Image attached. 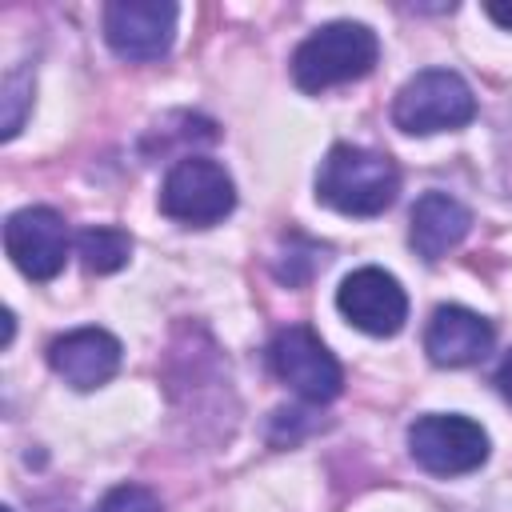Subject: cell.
<instances>
[{"instance_id": "obj_1", "label": "cell", "mask_w": 512, "mask_h": 512, "mask_svg": "<svg viewBox=\"0 0 512 512\" xmlns=\"http://www.w3.org/2000/svg\"><path fill=\"white\" fill-rule=\"evenodd\" d=\"M396 192L400 168L392 156L360 144H332L316 168V200L344 216H380L392 208Z\"/></svg>"}, {"instance_id": "obj_2", "label": "cell", "mask_w": 512, "mask_h": 512, "mask_svg": "<svg viewBox=\"0 0 512 512\" xmlns=\"http://www.w3.org/2000/svg\"><path fill=\"white\" fill-rule=\"evenodd\" d=\"M380 40L368 24L332 20L308 32L292 52V80L300 92H324L348 80H360L376 68Z\"/></svg>"}, {"instance_id": "obj_3", "label": "cell", "mask_w": 512, "mask_h": 512, "mask_svg": "<svg viewBox=\"0 0 512 512\" xmlns=\"http://www.w3.org/2000/svg\"><path fill=\"white\" fill-rule=\"evenodd\" d=\"M476 96L464 84V76L448 68H424L392 100V124L408 136H432V132H456L472 124Z\"/></svg>"}, {"instance_id": "obj_4", "label": "cell", "mask_w": 512, "mask_h": 512, "mask_svg": "<svg viewBox=\"0 0 512 512\" xmlns=\"http://www.w3.org/2000/svg\"><path fill=\"white\" fill-rule=\"evenodd\" d=\"M236 208V184L224 164L208 156H184L160 184V212L188 228H208Z\"/></svg>"}, {"instance_id": "obj_5", "label": "cell", "mask_w": 512, "mask_h": 512, "mask_svg": "<svg viewBox=\"0 0 512 512\" xmlns=\"http://www.w3.org/2000/svg\"><path fill=\"white\" fill-rule=\"evenodd\" d=\"M488 432L460 412H428L408 428L412 460L432 476H464L488 460Z\"/></svg>"}, {"instance_id": "obj_6", "label": "cell", "mask_w": 512, "mask_h": 512, "mask_svg": "<svg viewBox=\"0 0 512 512\" xmlns=\"http://www.w3.org/2000/svg\"><path fill=\"white\" fill-rule=\"evenodd\" d=\"M268 364L272 372L304 400L312 404H328L340 396L344 388V372L336 364V356L324 348V340L304 328V324H288L272 336L268 344Z\"/></svg>"}, {"instance_id": "obj_7", "label": "cell", "mask_w": 512, "mask_h": 512, "mask_svg": "<svg viewBox=\"0 0 512 512\" xmlns=\"http://www.w3.org/2000/svg\"><path fill=\"white\" fill-rule=\"evenodd\" d=\"M4 252L28 280H52L68 260V224L56 208L32 204L4 220Z\"/></svg>"}, {"instance_id": "obj_8", "label": "cell", "mask_w": 512, "mask_h": 512, "mask_svg": "<svg viewBox=\"0 0 512 512\" xmlns=\"http://www.w3.org/2000/svg\"><path fill=\"white\" fill-rule=\"evenodd\" d=\"M180 8L168 0H112L104 8V40L120 60H160L172 48Z\"/></svg>"}, {"instance_id": "obj_9", "label": "cell", "mask_w": 512, "mask_h": 512, "mask_svg": "<svg viewBox=\"0 0 512 512\" xmlns=\"http://www.w3.org/2000/svg\"><path fill=\"white\" fill-rule=\"evenodd\" d=\"M340 316L368 336H396L408 320V296L384 268H356L336 288Z\"/></svg>"}, {"instance_id": "obj_10", "label": "cell", "mask_w": 512, "mask_h": 512, "mask_svg": "<svg viewBox=\"0 0 512 512\" xmlns=\"http://www.w3.org/2000/svg\"><path fill=\"white\" fill-rule=\"evenodd\" d=\"M48 364L64 384H72L80 392H92V388H100L116 376L120 340L104 328H72V332L56 336L48 344Z\"/></svg>"}, {"instance_id": "obj_11", "label": "cell", "mask_w": 512, "mask_h": 512, "mask_svg": "<svg viewBox=\"0 0 512 512\" xmlns=\"http://www.w3.org/2000/svg\"><path fill=\"white\" fill-rule=\"evenodd\" d=\"M492 340H496L492 324L460 304H440L424 328V352L440 368H464L484 360L492 352Z\"/></svg>"}, {"instance_id": "obj_12", "label": "cell", "mask_w": 512, "mask_h": 512, "mask_svg": "<svg viewBox=\"0 0 512 512\" xmlns=\"http://www.w3.org/2000/svg\"><path fill=\"white\" fill-rule=\"evenodd\" d=\"M468 228H472V212L448 192H424L408 216V240L424 260L448 256L468 236Z\"/></svg>"}, {"instance_id": "obj_13", "label": "cell", "mask_w": 512, "mask_h": 512, "mask_svg": "<svg viewBox=\"0 0 512 512\" xmlns=\"http://www.w3.org/2000/svg\"><path fill=\"white\" fill-rule=\"evenodd\" d=\"M76 252L84 260L88 272L96 276H108V272H120L132 256V236L124 228H112V224H96V228H84L76 236Z\"/></svg>"}, {"instance_id": "obj_14", "label": "cell", "mask_w": 512, "mask_h": 512, "mask_svg": "<svg viewBox=\"0 0 512 512\" xmlns=\"http://www.w3.org/2000/svg\"><path fill=\"white\" fill-rule=\"evenodd\" d=\"M92 512H160V500L144 484H116Z\"/></svg>"}, {"instance_id": "obj_15", "label": "cell", "mask_w": 512, "mask_h": 512, "mask_svg": "<svg viewBox=\"0 0 512 512\" xmlns=\"http://www.w3.org/2000/svg\"><path fill=\"white\" fill-rule=\"evenodd\" d=\"M28 96H32V80H28V72H12V76L4 80V140H12V136L20 132Z\"/></svg>"}, {"instance_id": "obj_16", "label": "cell", "mask_w": 512, "mask_h": 512, "mask_svg": "<svg viewBox=\"0 0 512 512\" xmlns=\"http://www.w3.org/2000/svg\"><path fill=\"white\" fill-rule=\"evenodd\" d=\"M496 388L504 392V400L512 404V348H508V356L500 360V368H496Z\"/></svg>"}, {"instance_id": "obj_17", "label": "cell", "mask_w": 512, "mask_h": 512, "mask_svg": "<svg viewBox=\"0 0 512 512\" xmlns=\"http://www.w3.org/2000/svg\"><path fill=\"white\" fill-rule=\"evenodd\" d=\"M484 12L500 24V28H508L512 32V4H504V0H492V4H484Z\"/></svg>"}, {"instance_id": "obj_18", "label": "cell", "mask_w": 512, "mask_h": 512, "mask_svg": "<svg viewBox=\"0 0 512 512\" xmlns=\"http://www.w3.org/2000/svg\"><path fill=\"white\" fill-rule=\"evenodd\" d=\"M4 512H12V508H4Z\"/></svg>"}]
</instances>
